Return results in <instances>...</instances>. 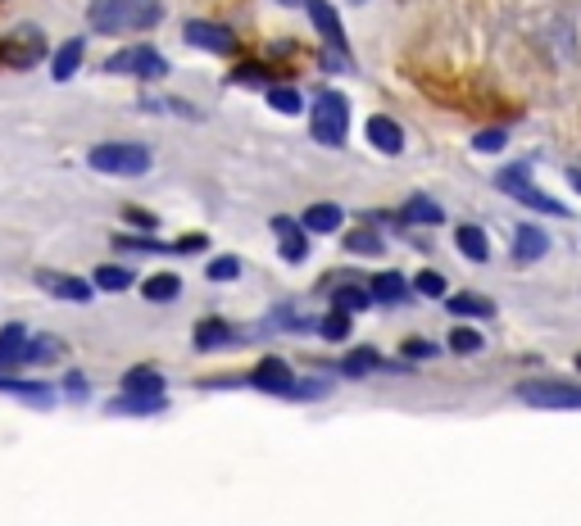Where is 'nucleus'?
<instances>
[{
  "mask_svg": "<svg viewBox=\"0 0 581 526\" xmlns=\"http://www.w3.org/2000/svg\"><path fill=\"white\" fill-rule=\"evenodd\" d=\"M518 400L532 409H581V386L568 381H522Z\"/></svg>",
  "mask_w": 581,
  "mask_h": 526,
  "instance_id": "39448f33",
  "label": "nucleus"
},
{
  "mask_svg": "<svg viewBox=\"0 0 581 526\" xmlns=\"http://www.w3.org/2000/svg\"><path fill=\"white\" fill-rule=\"evenodd\" d=\"M545 250H550V236H545V227L522 223L518 232H513V259H518V263H536Z\"/></svg>",
  "mask_w": 581,
  "mask_h": 526,
  "instance_id": "9d476101",
  "label": "nucleus"
},
{
  "mask_svg": "<svg viewBox=\"0 0 581 526\" xmlns=\"http://www.w3.org/2000/svg\"><path fill=\"white\" fill-rule=\"evenodd\" d=\"M0 390H14V395H23V400H32V404H50V400H55V390H50V386H41V381L0 377Z\"/></svg>",
  "mask_w": 581,
  "mask_h": 526,
  "instance_id": "b1692460",
  "label": "nucleus"
},
{
  "mask_svg": "<svg viewBox=\"0 0 581 526\" xmlns=\"http://www.w3.org/2000/svg\"><path fill=\"white\" fill-rule=\"evenodd\" d=\"M87 164L109 177H141L150 173V150L137 141H100L87 150Z\"/></svg>",
  "mask_w": 581,
  "mask_h": 526,
  "instance_id": "f03ea898",
  "label": "nucleus"
},
{
  "mask_svg": "<svg viewBox=\"0 0 581 526\" xmlns=\"http://www.w3.org/2000/svg\"><path fill=\"white\" fill-rule=\"evenodd\" d=\"M368 141H373L382 155H400L404 150V132H400V123L395 118H386V114H377V118H368Z\"/></svg>",
  "mask_w": 581,
  "mask_h": 526,
  "instance_id": "9b49d317",
  "label": "nucleus"
},
{
  "mask_svg": "<svg viewBox=\"0 0 581 526\" xmlns=\"http://www.w3.org/2000/svg\"><path fill=\"white\" fill-rule=\"evenodd\" d=\"M495 182H500L504 191H509L513 200H518V205L536 209V214H554V218H563V214H568V209H563L559 200H550V195H541V191H536L532 182H527V164H509V168H504L500 177H495Z\"/></svg>",
  "mask_w": 581,
  "mask_h": 526,
  "instance_id": "20e7f679",
  "label": "nucleus"
},
{
  "mask_svg": "<svg viewBox=\"0 0 581 526\" xmlns=\"http://www.w3.org/2000/svg\"><path fill=\"white\" fill-rule=\"evenodd\" d=\"M232 82H246V87H255V82H268V73L264 69H241Z\"/></svg>",
  "mask_w": 581,
  "mask_h": 526,
  "instance_id": "4c0bfd02",
  "label": "nucleus"
},
{
  "mask_svg": "<svg viewBox=\"0 0 581 526\" xmlns=\"http://www.w3.org/2000/svg\"><path fill=\"white\" fill-rule=\"evenodd\" d=\"M187 41L200 46V50H214V55H232V50H237L232 28H223V23H205V19L187 23Z\"/></svg>",
  "mask_w": 581,
  "mask_h": 526,
  "instance_id": "6e6552de",
  "label": "nucleus"
},
{
  "mask_svg": "<svg viewBox=\"0 0 581 526\" xmlns=\"http://www.w3.org/2000/svg\"><path fill=\"white\" fill-rule=\"evenodd\" d=\"M60 350L64 345L55 341V336H37V341L28 336V354H23V363H50V359H60Z\"/></svg>",
  "mask_w": 581,
  "mask_h": 526,
  "instance_id": "cd10ccee",
  "label": "nucleus"
},
{
  "mask_svg": "<svg viewBox=\"0 0 581 526\" xmlns=\"http://www.w3.org/2000/svg\"><path fill=\"white\" fill-rule=\"evenodd\" d=\"M404 218H409V223H441V205H432L427 195H414V200L404 205Z\"/></svg>",
  "mask_w": 581,
  "mask_h": 526,
  "instance_id": "c756f323",
  "label": "nucleus"
},
{
  "mask_svg": "<svg viewBox=\"0 0 581 526\" xmlns=\"http://www.w3.org/2000/svg\"><path fill=\"white\" fill-rule=\"evenodd\" d=\"M418 291H423V295H445V277L441 273H432V268H427V273H418Z\"/></svg>",
  "mask_w": 581,
  "mask_h": 526,
  "instance_id": "c9c22d12",
  "label": "nucleus"
},
{
  "mask_svg": "<svg viewBox=\"0 0 581 526\" xmlns=\"http://www.w3.org/2000/svg\"><path fill=\"white\" fill-rule=\"evenodd\" d=\"M318 332L327 336V341H345V336H350V318H345V313H327L323 322H318Z\"/></svg>",
  "mask_w": 581,
  "mask_h": 526,
  "instance_id": "72a5a7b5",
  "label": "nucleus"
},
{
  "mask_svg": "<svg viewBox=\"0 0 581 526\" xmlns=\"http://www.w3.org/2000/svg\"><path fill=\"white\" fill-rule=\"evenodd\" d=\"M123 390H128V395H164V377L150 368H132L128 377H123Z\"/></svg>",
  "mask_w": 581,
  "mask_h": 526,
  "instance_id": "412c9836",
  "label": "nucleus"
},
{
  "mask_svg": "<svg viewBox=\"0 0 581 526\" xmlns=\"http://www.w3.org/2000/svg\"><path fill=\"white\" fill-rule=\"evenodd\" d=\"M345 245H350V250H355V254H377V250H382V241H377L373 232H355V236H345Z\"/></svg>",
  "mask_w": 581,
  "mask_h": 526,
  "instance_id": "f704fd0d",
  "label": "nucleus"
},
{
  "mask_svg": "<svg viewBox=\"0 0 581 526\" xmlns=\"http://www.w3.org/2000/svg\"><path fill=\"white\" fill-rule=\"evenodd\" d=\"M209 282H232V277H241V259H232V254H223V259H214L205 268Z\"/></svg>",
  "mask_w": 581,
  "mask_h": 526,
  "instance_id": "473e14b6",
  "label": "nucleus"
},
{
  "mask_svg": "<svg viewBox=\"0 0 581 526\" xmlns=\"http://www.w3.org/2000/svg\"><path fill=\"white\" fill-rule=\"evenodd\" d=\"M164 19L159 0H91L87 23L105 37H128V32H150Z\"/></svg>",
  "mask_w": 581,
  "mask_h": 526,
  "instance_id": "f257e3e1",
  "label": "nucleus"
},
{
  "mask_svg": "<svg viewBox=\"0 0 581 526\" xmlns=\"http://www.w3.org/2000/svg\"><path fill=\"white\" fill-rule=\"evenodd\" d=\"M404 354H409V359H427V354H436V345H427V341H414V345H404Z\"/></svg>",
  "mask_w": 581,
  "mask_h": 526,
  "instance_id": "58836bf2",
  "label": "nucleus"
},
{
  "mask_svg": "<svg viewBox=\"0 0 581 526\" xmlns=\"http://www.w3.org/2000/svg\"><path fill=\"white\" fill-rule=\"evenodd\" d=\"M250 381H255L259 390H273V395H291V386H296V377H291V368H286L282 359H264L250 372Z\"/></svg>",
  "mask_w": 581,
  "mask_h": 526,
  "instance_id": "1a4fd4ad",
  "label": "nucleus"
},
{
  "mask_svg": "<svg viewBox=\"0 0 581 526\" xmlns=\"http://www.w3.org/2000/svg\"><path fill=\"white\" fill-rule=\"evenodd\" d=\"M568 177H572V186H577V191H581V168H572Z\"/></svg>",
  "mask_w": 581,
  "mask_h": 526,
  "instance_id": "ea45409f",
  "label": "nucleus"
},
{
  "mask_svg": "<svg viewBox=\"0 0 581 526\" xmlns=\"http://www.w3.org/2000/svg\"><path fill=\"white\" fill-rule=\"evenodd\" d=\"M227 341H232V327H227V322H218V318L196 322V350H218V345H227Z\"/></svg>",
  "mask_w": 581,
  "mask_h": 526,
  "instance_id": "5701e85b",
  "label": "nucleus"
},
{
  "mask_svg": "<svg viewBox=\"0 0 581 526\" xmlns=\"http://www.w3.org/2000/svg\"><path fill=\"white\" fill-rule=\"evenodd\" d=\"M37 286H41L46 295H55V300H64V304H91V282H82V277L50 273V268H41V273H37Z\"/></svg>",
  "mask_w": 581,
  "mask_h": 526,
  "instance_id": "0eeeda50",
  "label": "nucleus"
},
{
  "mask_svg": "<svg viewBox=\"0 0 581 526\" xmlns=\"http://www.w3.org/2000/svg\"><path fill=\"white\" fill-rule=\"evenodd\" d=\"M445 304H450V313H459V318H491L495 313V304L486 300V295H468V291L445 300Z\"/></svg>",
  "mask_w": 581,
  "mask_h": 526,
  "instance_id": "4be33fe9",
  "label": "nucleus"
},
{
  "mask_svg": "<svg viewBox=\"0 0 581 526\" xmlns=\"http://www.w3.org/2000/svg\"><path fill=\"white\" fill-rule=\"evenodd\" d=\"M78 64H82V41L73 37V41H64V46L55 50V59H50V78H55V82H69L73 73H78Z\"/></svg>",
  "mask_w": 581,
  "mask_h": 526,
  "instance_id": "dca6fc26",
  "label": "nucleus"
},
{
  "mask_svg": "<svg viewBox=\"0 0 581 526\" xmlns=\"http://www.w3.org/2000/svg\"><path fill=\"white\" fill-rule=\"evenodd\" d=\"M368 295L382 300V304H400L404 295H409V282H404L400 273H377L373 282H368Z\"/></svg>",
  "mask_w": 581,
  "mask_h": 526,
  "instance_id": "6ab92c4d",
  "label": "nucleus"
},
{
  "mask_svg": "<svg viewBox=\"0 0 581 526\" xmlns=\"http://www.w3.org/2000/svg\"><path fill=\"white\" fill-rule=\"evenodd\" d=\"M473 146L477 150H504V132H477Z\"/></svg>",
  "mask_w": 581,
  "mask_h": 526,
  "instance_id": "e433bc0d",
  "label": "nucleus"
},
{
  "mask_svg": "<svg viewBox=\"0 0 581 526\" xmlns=\"http://www.w3.org/2000/svg\"><path fill=\"white\" fill-rule=\"evenodd\" d=\"M28 354V332L23 327H5L0 332V368H19Z\"/></svg>",
  "mask_w": 581,
  "mask_h": 526,
  "instance_id": "a211bd4d",
  "label": "nucleus"
},
{
  "mask_svg": "<svg viewBox=\"0 0 581 526\" xmlns=\"http://www.w3.org/2000/svg\"><path fill=\"white\" fill-rule=\"evenodd\" d=\"M382 368V359H377L373 350H355V354H345V363H341V372L345 377H364V372H377Z\"/></svg>",
  "mask_w": 581,
  "mask_h": 526,
  "instance_id": "c85d7f7f",
  "label": "nucleus"
},
{
  "mask_svg": "<svg viewBox=\"0 0 581 526\" xmlns=\"http://www.w3.org/2000/svg\"><path fill=\"white\" fill-rule=\"evenodd\" d=\"M141 295H146L150 304H173V300L182 295V277L155 273V277H146V282H141Z\"/></svg>",
  "mask_w": 581,
  "mask_h": 526,
  "instance_id": "4468645a",
  "label": "nucleus"
},
{
  "mask_svg": "<svg viewBox=\"0 0 581 526\" xmlns=\"http://www.w3.org/2000/svg\"><path fill=\"white\" fill-rule=\"evenodd\" d=\"M282 5H300V0H282Z\"/></svg>",
  "mask_w": 581,
  "mask_h": 526,
  "instance_id": "a19ab883",
  "label": "nucleus"
},
{
  "mask_svg": "<svg viewBox=\"0 0 581 526\" xmlns=\"http://www.w3.org/2000/svg\"><path fill=\"white\" fill-rule=\"evenodd\" d=\"M273 232L282 236V259H305V227L291 223V218H273Z\"/></svg>",
  "mask_w": 581,
  "mask_h": 526,
  "instance_id": "f3484780",
  "label": "nucleus"
},
{
  "mask_svg": "<svg viewBox=\"0 0 581 526\" xmlns=\"http://www.w3.org/2000/svg\"><path fill=\"white\" fill-rule=\"evenodd\" d=\"M132 282H137V277H132V268H123V263H105V268H96L100 291H128Z\"/></svg>",
  "mask_w": 581,
  "mask_h": 526,
  "instance_id": "393cba45",
  "label": "nucleus"
},
{
  "mask_svg": "<svg viewBox=\"0 0 581 526\" xmlns=\"http://www.w3.org/2000/svg\"><path fill=\"white\" fill-rule=\"evenodd\" d=\"M454 245H459V250L468 254V259H473V263H486V259H491V245H486V232H482V227H473V223L454 232Z\"/></svg>",
  "mask_w": 581,
  "mask_h": 526,
  "instance_id": "aec40b11",
  "label": "nucleus"
},
{
  "mask_svg": "<svg viewBox=\"0 0 581 526\" xmlns=\"http://www.w3.org/2000/svg\"><path fill=\"white\" fill-rule=\"evenodd\" d=\"M345 223V214H341V205H309L305 209V218H300V227L305 232H336V227Z\"/></svg>",
  "mask_w": 581,
  "mask_h": 526,
  "instance_id": "2eb2a0df",
  "label": "nucleus"
},
{
  "mask_svg": "<svg viewBox=\"0 0 581 526\" xmlns=\"http://www.w3.org/2000/svg\"><path fill=\"white\" fill-rule=\"evenodd\" d=\"M305 5H309V14H314L318 32L327 37V46H332L336 55H345V32H341V19H336V10L327 5V0H305Z\"/></svg>",
  "mask_w": 581,
  "mask_h": 526,
  "instance_id": "f8f14e48",
  "label": "nucleus"
},
{
  "mask_svg": "<svg viewBox=\"0 0 581 526\" xmlns=\"http://www.w3.org/2000/svg\"><path fill=\"white\" fill-rule=\"evenodd\" d=\"M345 127H350V105H345V96L341 91H323V96L314 100V123H309L314 141H323V146H341Z\"/></svg>",
  "mask_w": 581,
  "mask_h": 526,
  "instance_id": "7ed1b4c3",
  "label": "nucleus"
},
{
  "mask_svg": "<svg viewBox=\"0 0 581 526\" xmlns=\"http://www.w3.org/2000/svg\"><path fill=\"white\" fill-rule=\"evenodd\" d=\"M114 413H159L164 409V395H123V400L109 404Z\"/></svg>",
  "mask_w": 581,
  "mask_h": 526,
  "instance_id": "bb28decb",
  "label": "nucleus"
},
{
  "mask_svg": "<svg viewBox=\"0 0 581 526\" xmlns=\"http://www.w3.org/2000/svg\"><path fill=\"white\" fill-rule=\"evenodd\" d=\"M268 105H273L277 114H300V91L296 87H273L268 91Z\"/></svg>",
  "mask_w": 581,
  "mask_h": 526,
  "instance_id": "7c9ffc66",
  "label": "nucleus"
},
{
  "mask_svg": "<svg viewBox=\"0 0 581 526\" xmlns=\"http://www.w3.org/2000/svg\"><path fill=\"white\" fill-rule=\"evenodd\" d=\"M105 69L109 73H137V78H164L168 64L155 46H128V50H119V55H109Z\"/></svg>",
  "mask_w": 581,
  "mask_h": 526,
  "instance_id": "423d86ee",
  "label": "nucleus"
},
{
  "mask_svg": "<svg viewBox=\"0 0 581 526\" xmlns=\"http://www.w3.org/2000/svg\"><path fill=\"white\" fill-rule=\"evenodd\" d=\"M368 304H373V295H368L364 286H341V291L332 295L336 313H355V309H368Z\"/></svg>",
  "mask_w": 581,
  "mask_h": 526,
  "instance_id": "a878e982",
  "label": "nucleus"
},
{
  "mask_svg": "<svg viewBox=\"0 0 581 526\" xmlns=\"http://www.w3.org/2000/svg\"><path fill=\"white\" fill-rule=\"evenodd\" d=\"M23 37L28 41H19V37H10L5 41V50H0V59H5V64H19V69H32V64H37L41 59V37L32 28H23Z\"/></svg>",
  "mask_w": 581,
  "mask_h": 526,
  "instance_id": "ddd939ff",
  "label": "nucleus"
},
{
  "mask_svg": "<svg viewBox=\"0 0 581 526\" xmlns=\"http://www.w3.org/2000/svg\"><path fill=\"white\" fill-rule=\"evenodd\" d=\"M486 345V336H477L473 327H459V332H450V350L454 354H477Z\"/></svg>",
  "mask_w": 581,
  "mask_h": 526,
  "instance_id": "2f4dec72",
  "label": "nucleus"
}]
</instances>
